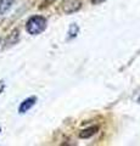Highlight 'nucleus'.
<instances>
[{
	"instance_id": "f257e3e1",
	"label": "nucleus",
	"mask_w": 140,
	"mask_h": 146,
	"mask_svg": "<svg viewBox=\"0 0 140 146\" xmlns=\"http://www.w3.org/2000/svg\"><path fill=\"white\" fill-rule=\"evenodd\" d=\"M48 27V21L44 16L40 15H34L28 18L26 22V31L27 33L31 35H38L46 29Z\"/></svg>"
},
{
	"instance_id": "f03ea898",
	"label": "nucleus",
	"mask_w": 140,
	"mask_h": 146,
	"mask_svg": "<svg viewBox=\"0 0 140 146\" xmlns=\"http://www.w3.org/2000/svg\"><path fill=\"white\" fill-rule=\"evenodd\" d=\"M82 0H62L61 9L66 15H71L73 12H77L82 9Z\"/></svg>"
},
{
	"instance_id": "7ed1b4c3",
	"label": "nucleus",
	"mask_w": 140,
	"mask_h": 146,
	"mask_svg": "<svg viewBox=\"0 0 140 146\" xmlns=\"http://www.w3.org/2000/svg\"><path fill=\"white\" fill-rule=\"evenodd\" d=\"M37 101H38L37 96H29V98L25 99L23 101L21 102V105H20V107H19V112L21 113V115H23V113L28 112L29 110L32 108L35 104H37Z\"/></svg>"
},
{
	"instance_id": "20e7f679",
	"label": "nucleus",
	"mask_w": 140,
	"mask_h": 146,
	"mask_svg": "<svg viewBox=\"0 0 140 146\" xmlns=\"http://www.w3.org/2000/svg\"><path fill=\"white\" fill-rule=\"evenodd\" d=\"M98 130H99L98 125L89 127V128H87V129H84V130L80 131V133H79V138L80 139H89V138H92L94 134H96Z\"/></svg>"
},
{
	"instance_id": "39448f33",
	"label": "nucleus",
	"mask_w": 140,
	"mask_h": 146,
	"mask_svg": "<svg viewBox=\"0 0 140 146\" xmlns=\"http://www.w3.org/2000/svg\"><path fill=\"white\" fill-rule=\"evenodd\" d=\"M15 1L16 0H0V16H3L4 13H6L10 10Z\"/></svg>"
},
{
	"instance_id": "423d86ee",
	"label": "nucleus",
	"mask_w": 140,
	"mask_h": 146,
	"mask_svg": "<svg viewBox=\"0 0 140 146\" xmlns=\"http://www.w3.org/2000/svg\"><path fill=\"white\" fill-rule=\"evenodd\" d=\"M79 33V26L77 23H72L70 25V28H68V32H67V40H71L76 38L77 35Z\"/></svg>"
},
{
	"instance_id": "0eeeda50",
	"label": "nucleus",
	"mask_w": 140,
	"mask_h": 146,
	"mask_svg": "<svg viewBox=\"0 0 140 146\" xmlns=\"http://www.w3.org/2000/svg\"><path fill=\"white\" fill-rule=\"evenodd\" d=\"M55 1H57V0H44V5H45V6L51 5V4H54Z\"/></svg>"
},
{
	"instance_id": "6e6552de",
	"label": "nucleus",
	"mask_w": 140,
	"mask_h": 146,
	"mask_svg": "<svg viewBox=\"0 0 140 146\" xmlns=\"http://www.w3.org/2000/svg\"><path fill=\"white\" fill-rule=\"evenodd\" d=\"M104 1H106V0H92V3L94 4V5H99V4H101Z\"/></svg>"
},
{
	"instance_id": "1a4fd4ad",
	"label": "nucleus",
	"mask_w": 140,
	"mask_h": 146,
	"mask_svg": "<svg viewBox=\"0 0 140 146\" xmlns=\"http://www.w3.org/2000/svg\"><path fill=\"white\" fill-rule=\"evenodd\" d=\"M0 131H1V128H0Z\"/></svg>"
}]
</instances>
